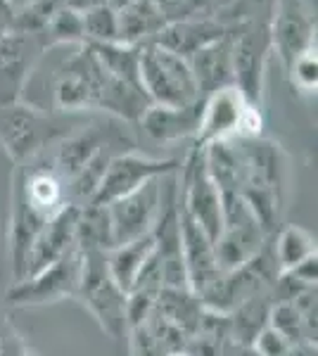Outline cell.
<instances>
[{"mask_svg": "<svg viewBox=\"0 0 318 356\" xmlns=\"http://www.w3.org/2000/svg\"><path fill=\"white\" fill-rule=\"evenodd\" d=\"M133 3H138V0H107V5L114 10V13H119V10H124V8H129V5Z\"/></svg>", "mask_w": 318, "mask_h": 356, "instance_id": "cell-35", "label": "cell"}, {"mask_svg": "<svg viewBox=\"0 0 318 356\" xmlns=\"http://www.w3.org/2000/svg\"><path fill=\"white\" fill-rule=\"evenodd\" d=\"M262 136V112L250 105L235 86L214 90L202 100L200 129L195 145L230 140V138H259Z\"/></svg>", "mask_w": 318, "mask_h": 356, "instance_id": "cell-5", "label": "cell"}, {"mask_svg": "<svg viewBox=\"0 0 318 356\" xmlns=\"http://www.w3.org/2000/svg\"><path fill=\"white\" fill-rule=\"evenodd\" d=\"M119 41L124 45H143L154 41V36L166 26V17L152 0H138L117 13Z\"/></svg>", "mask_w": 318, "mask_h": 356, "instance_id": "cell-20", "label": "cell"}, {"mask_svg": "<svg viewBox=\"0 0 318 356\" xmlns=\"http://www.w3.org/2000/svg\"><path fill=\"white\" fill-rule=\"evenodd\" d=\"M250 347L257 349L262 356H287V352H290L294 344L287 342L285 337H283L280 332H276L271 325H266V328L254 337V342Z\"/></svg>", "mask_w": 318, "mask_h": 356, "instance_id": "cell-31", "label": "cell"}, {"mask_svg": "<svg viewBox=\"0 0 318 356\" xmlns=\"http://www.w3.org/2000/svg\"><path fill=\"white\" fill-rule=\"evenodd\" d=\"M65 5L67 8H72V10H77V13H88V10H93V8H100V5H107V0H65Z\"/></svg>", "mask_w": 318, "mask_h": 356, "instance_id": "cell-33", "label": "cell"}, {"mask_svg": "<svg viewBox=\"0 0 318 356\" xmlns=\"http://www.w3.org/2000/svg\"><path fill=\"white\" fill-rule=\"evenodd\" d=\"M273 300H269V292L257 295L252 300L238 304L228 314L230 318V332H233L235 344H252L254 337L269 325V312Z\"/></svg>", "mask_w": 318, "mask_h": 356, "instance_id": "cell-23", "label": "cell"}, {"mask_svg": "<svg viewBox=\"0 0 318 356\" xmlns=\"http://www.w3.org/2000/svg\"><path fill=\"white\" fill-rule=\"evenodd\" d=\"M138 81L152 105L188 107L200 102V90L188 60L157 43H143L138 55Z\"/></svg>", "mask_w": 318, "mask_h": 356, "instance_id": "cell-2", "label": "cell"}, {"mask_svg": "<svg viewBox=\"0 0 318 356\" xmlns=\"http://www.w3.org/2000/svg\"><path fill=\"white\" fill-rule=\"evenodd\" d=\"M0 356H8V344H5L3 335H0Z\"/></svg>", "mask_w": 318, "mask_h": 356, "instance_id": "cell-38", "label": "cell"}, {"mask_svg": "<svg viewBox=\"0 0 318 356\" xmlns=\"http://www.w3.org/2000/svg\"><path fill=\"white\" fill-rule=\"evenodd\" d=\"M152 252H154L152 233L141 235V238L131 240V243L117 245L105 252L109 273H112L114 283H117L126 295H129V290L133 288V283H136L141 268L145 266V261L152 257Z\"/></svg>", "mask_w": 318, "mask_h": 356, "instance_id": "cell-21", "label": "cell"}, {"mask_svg": "<svg viewBox=\"0 0 318 356\" xmlns=\"http://www.w3.org/2000/svg\"><path fill=\"white\" fill-rule=\"evenodd\" d=\"M84 17V33L86 43H117L119 41V24H117V13L109 5H100Z\"/></svg>", "mask_w": 318, "mask_h": 356, "instance_id": "cell-28", "label": "cell"}, {"mask_svg": "<svg viewBox=\"0 0 318 356\" xmlns=\"http://www.w3.org/2000/svg\"><path fill=\"white\" fill-rule=\"evenodd\" d=\"M81 275L77 285V300L93 314L102 330L119 340L126 335V292L114 283L107 268L105 252H81Z\"/></svg>", "mask_w": 318, "mask_h": 356, "instance_id": "cell-4", "label": "cell"}, {"mask_svg": "<svg viewBox=\"0 0 318 356\" xmlns=\"http://www.w3.org/2000/svg\"><path fill=\"white\" fill-rule=\"evenodd\" d=\"M178 207L209 235L212 243H216L218 233L223 228L221 195L214 186L209 171L205 166V154H202V147L198 145H193V150H190L186 164L181 169Z\"/></svg>", "mask_w": 318, "mask_h": 356, "instance_id": "cell-7", "label": "cell"}, {"mask_svg": "<svg viewBox=\"0 0 318 356\" xmlns=\"http://www.w3.org/2000/svg\"><path fill=\"white\" fill-rule=\"evenodd\" d=\"M212 3H214V13H221L225 5H230L233 0H212Z\"/></svg>", "mask_w": 318, "mask_h": 356, "instance_id": "cell-37", "label": "cell"}, {"mask_svg": "<svg viewBox=\"0 0 318 356\" xmlns=\"http://www.w3.org/2000/svg\"><path fill=\"white\" fill-rule=\"evenodd\" d=\"M161 186H164V176L152 178V181L143 183L138 191L107 204L112 247L131 243V240L141 238V235L152 233L154 221H157L161 209Z\"/></svg>", "mask_w": 318, "mask_h": 356, "instance_id": "cell-9", "label": "cell"}, {"mask_svg": "<svg viewBox=\"0 0 318 356\" xmlns=\"http://www.w3.org/2000/svg\"><path fill=\"white\" fill-rule=\"evenodd\" d=\"M79 211H81V207L65 204L53 219L40 228L36 240H33V245H31V250H29L24 278L43 271V268H48L50 264L60 261L62 257H67L72 250H77Z\"/></svg>", "mask_w": 318, "mask_h": 356, "instance_id": "cell-14", "label": "cell"}, {"mask_svg": "<svg viewBox=\"0 0 318 356\" xmlns=\"http://www.w3.org/2000/svg\"><path fill=\"white\" fill-rule=\"evenodd\" d=\"M271 48L290 69L304 50L316 45V22L302 0H276L269 19Z\"/></svg>", "mask_w": 318, "mask_h": 356, "instance_id": "cell-13", "label": "cell"}, {"mask_svg": "<svg viewBox=\"0 0 318 356\" xmlns=\"http://www.w3.org/2000/svg\"><path fill=\"white\" fill-rule=\"evenodd\" d=\"M126 332H129V342H131V356H166L145 323L133 325Z\"/></svg>", "mask_w": 318, "mask_h": 356, "instance_id": "cell-32", "label": "cell"}, {"mask_svg": "<svg viewBox=\"0 0 318 356\" xmlns=\"http://www.w3.org/2000/svg\"><path fill=\"white\" fill-rule=\"evenodd\" d=\"M5 3H8L10 8H15V10H24L26 5L33 3V0H5Z\"/></svg>", "mask_w": 318, "mask_h": 356, "instance_id": "cell-36", "label": "cell"}, {"mask_svg": "<svg viewBox=\"0 0 318 356\" xmlns=\"http://www.w3.org/2000/svg\"><path fill=\"white\" fill-rule=\"evenodd\" d=\"M15 356H33V354H29V352H22V354H15Z\"/></svg>", "mask_w": 318, "mask_h": 356, "instance_id": "cell-40", "label": "cell"}, {"mask_svg": "<svg viewBox=\"0 0 318 356\" xmlns=\"http://www.w3.org/2000/svg\"><path fill=\"white\" fill-rule=\"evenodd\" d=\"M290 76L292 83L297 86L299 90L304 93H316V86H318V55H316V45L309 50H304L302 55L290 65Z\"/></svg>", "mask_w": 318, "mask_h": 356, "instance_id": "cell-30", "label": "cell"}, {"mask_svg": "<svg viewBox=\"0 0 318 356\" xmlns=\"http://www.w3.org/2000/svg\"><path fill=\"white\" fill-rule=\"evenodd\" d=\"M266 238L269 235L264 233V228L259 226L252 211L242 202L225 209L223 228L218 233L216 243H214L221 273L233 271V268L250 261L252 257H257L266 247Z\"/></svg>", "mask_w": 318, "mask_h": 356, "instance_id": "cell-12", "label": "cell"}, {"mask_svg": "<svg viewBox=\"0 0 318 356\" xmlns=\"http://www.w3.org/2000/svg\"><path fill=\"white\" fill-rule=\"evenodd\" d=\"M48 31L55 43H86L84 17L67 5L55 10V15L48 22Z\"/></svg>", "mask_w": 318, "mask_h": 356, "instance_id": "cell-29", "label": "cell"}, {"mask_svg": "<svg viewBox=\"0 0 318 356\" xmlns=\"http://www.w3.org/2000/svg\"><path fill=\"white\" fill-rule=\"evenodd\" d=\"M269 325L276 332H280L290 344H309L302 314L297 312V307L292 304V300H273L271 312H269Z\"/></svg>", "mask_w": 318, "mask_h": 356, "instance_id": "cell-26", "label": "cell"}, {"mask_svg": "<svg viewBox=\"0 0 318 356\" xmlns=\"http://www.w3.org/2000/svg\"><path fill=\"white\" fill-rule=\"evenodd\" d=\"M240 150V200L266 235L278 228L290 193V157L273 140L235 138Z\"/></svg>", "mask_w": 318, "mask_h": 356, "instance_id": "cell-1", "label": "cell"}, {"mask_svg": "<svg viewBox=\"0 0 318 356\" xmlns=\"http://www.w3.org/2000/svg\"><path fill=\"white\" fill-rule=\"evenodd\" d=\"M193 79L198 83L200 100L212 95L214 90L233 86V50H230V33L214 41L207 48L198 50L188 60Z\"/></svg>", "mask_w": 318, "mask_h": 356, "instance_id": "cell-17", "label": "cell"}, {"mask_svg": "<svg viewBox=\"0 0 318 356\" xmlns=\"http://www.w3.org/2000/svg\"><path fill=\"white\" fill-rule=\"evenodd\" d=\"M102 147H109L107 129L102 126H90V129H81L74 134L65 136L60 140V145L55 147V152L50 154V164L53 169L69 183V178H74L81 169L86 166L95 152H100Z\"/></svg>", "mask_w": 318, "mask_h": 356, "instance_id": "cell-19", "label": "cell"}, {"mask_svg": "<svg viewBox=\"0 0 318 356\" xmlns=\"http://www.w3.org/2000/svg\"><path fill=\"white\" fill-rule=\"evenodd\" d=\"M276 0H233L225 5L221 13H216V19L228 29V24L240 26L250 22H269L273 13Z\"/></svg>", "mask_w": 318, "mask_h": 356, "instance_id": "cell-27", "label": "cell"}, {"mask_svg": "<svg viewBox=\"0 0 318 356\" xmlns=\"http://www.w3.org/2000/svg\"><path fill=\"white\" fill-rule=\"evenodd\" d=\"M178 162L176 159H154L141 152H121L114 154L107 164V171L100 181V188L93 195L90 204L107 207L114 200L124 197L143 186V183L152 181V178L176 174Z\"/></svg>", "mask_w": 318, "mask_h": 356, "instance_id": "cell-10", "label": "cell"}, {"mask_svg": "<svg viewBox=\"0 0 318 356\" xmlns=\"http://www.w3.org/2000/svg\"><path fill=\"white\" fill-rule=\"evenodd\" d=\"M67 122L36 107L19 105L17 100L5 102L0 105V145L17 164H22L77 129V124Z\"/></svg>", "mask_w": 318, "mask_h": 356, "instance_id": "cell-3", "label": "cell"}, {"mask_svg": "<svg viewBox=\"0 0 318 356\" xmlns=\"http://www.w3.org/2000/svg\"><path fill=\"white\" fill-rule=\"evenodd\" d=\"M200 114H202V100L188 107L150 105L148 112L141 117V126L152 140L176 143L183 140V138L198 136Z\"/></svg>", "mask_w": 318, "mask_h": 356, "instance_id": "cell-18", "label": "cell"}, {"mask_svg": "<svg viewBox=\"0 0 318 356\" xmlns=\"http://www.w3.org/2000/svg\"><path fill=\"white\" fill-rule=\"evenodd\" d=\"M230 50H233V86L245 95V100L254 107H262L264 97V76L271 48L269 22H250L235 26L230 31Z\"/></svg>", "mask_w": 318, "mask_h": 356, "instance_id": "cell-6", "label": "cell"}, {"mask_svg": "<svg viewBox=\"0 0 318 356\" xmlns=\"http://www.w3.org/2000/svg\"><path fill=\"white\" fill-rule=\"evenodd\" d=\"M309 257H316V238L302 226H285L280 228L276 238L273 259L278 266V273H285L290 268L299 266Z\"/></svg>", "mask_w": 318, "mask_h": 356, "instance_id": "cell-25", "label": "cell"}, {"mask_svg": "<svg viewBox=\"0 0 318 356\" xmlns=\"http://www.w3.org/2000/svg\"><path fill=\"white\" fill-rule=\"evenodd\" d=\"M166 356H193L188 352V349H181V352H171V354H166Z\"/></svg>", "mask_w": 318, "mask_h": 356, "instance_id": "cell-39", "label": "cell"}, {"mask_svg": "<svg viewBox=\"0 0 318 356\" xmlns=\"http://www.w3.org/2000/svg\"><path fill=\"white\" fill-rule=\"evenodd\" d=\"M81 250H72L60 261L50 264L43 271L22 278L10 285L5 292V302L10 307H36V304L60 302L65 297L77 295L79 275H81Z\"/></svg>", "mask_w": 318, "mask_h": 356, "instance_id": "cell-8", "label": "cell"}, {"mask_svg": "<svg viewBox=\"0 0 318 356\" xmlns=\"http://www.w3.org/2000/svg\"><path fill=\"white\" fill-rule=\"evenodd\" d=\"M77 247L81 252L112 250V228H109L107 207H81L77 221Z\"/></svg>", "mask_w": 318, "mask_h": 356, "instance_id": "cell-24", "label": "cell"}, {"mask_svg": "<svg viewBox=\"0 0 318 356\" xmlns=\"http://www.w3.org/2000/svg\"><path fill=\"white\" fill-rule=\"evenodd\" d=\"M233 356H262V354H259L254 347H250V344H238V347H235V352H233Z\"/></svg>", "mask_w": 318, "mask_h": 356, "instance_id": "cell-34", "label": "cell"}, {"mask_svg": "<svg viewBox=\"0 0 318 356\" xmlns=\"http://www.w3.org/2000/svg\"><path fill=\"white\" fill-rule=\"evenodd\" d=\"M107 74L97 65V60L86 45L81 53H77L67 65L62 67L55 86V105L57 110L74 114L86 110H97L102 86H105Z\"/></svg>", "mask_w": 318, "mask_h": 356, "instance_id": "cell-11", "label": "cell"}, {"mask_svg": "<svg viewBox=\"0 0 318 356\" xmlns=\"http://www.w3.org/2000/svg\"><path fill=\"white\" fill-rule=\"evenodd\" d=\"M202 302L193 290H178V288H161L154 302L152 312L161 316L166 323H171L173 328L186 332L188 337H193V332L198 330L200 316H202Z\"/></svg>", "mask_w": 318, "mask_h": 356, "instance_id": "cell-22", "label": "cell"}, {"mask_svg": "<svg viewBox=\"0 0 318 356\" xmlns=\"http://www.w3.org/2000/svg\"><path fill=\"white\" fill-rule=\"evenodd\" d=\"M178 231H181V252L188 273V288L195 295H200L221 275V268H218L216 261V250H214L209 235L202 231L181 207H178Z\"/></svg>", "mask_w": 318, "mask_h": 356, "instance_id": "cell-15", "label": "cell"}, {"mask_svg": "<svg viewBox=\"0 0 318 356\" xmlns=\"http://www.w3.org/2000/svg\"><path fill=\"white\" fill-rule=\"evenodd\" d=\"M228 33L221 22L216 17H193V19H178V22H169L161 31L154 36L152 43L166 48L169 53L183 57V60H190L198 50L207 48L214 41L223 38Z\"/></svg>", "mask_w": 318, "mask_h": 356, "instance_id": "cell-16", "label": "cell"}]
</instances>
